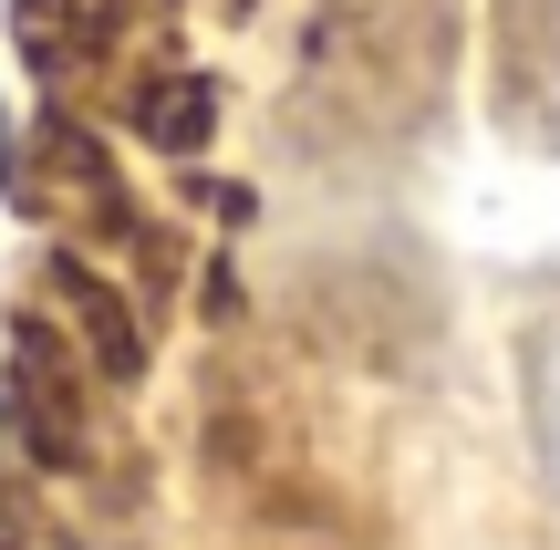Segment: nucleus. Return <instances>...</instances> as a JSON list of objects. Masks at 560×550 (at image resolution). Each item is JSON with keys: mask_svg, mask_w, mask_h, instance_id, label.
Here are the masks:
<instances>
[{"mask_svg": "<svg viewBox=\"0 0 560 550\" xmlns=\"http://www.w3.org/2000/svg\"><path fill=\"white\" fill-rule=\"evenodd\" d=\"M11 32H21V62L42 83H94L115 73V32H125V0H11Z\"/></svg>", "mask_w": 560, "mask_h": 550, "instance_id": "nucleus-4", "label": "nucleus"}, {"mask_svg": "<svg viewBox=\"0 0 560 550\" xmlns=\"http://www.w3.org/2000/svg\"><path fill=\"white\" fill-rule=\"evenodd\" d=\"M0 166H11V125H0Z\"/></svg>", "mask_w": 560, "mask_h": 550, "instance_id": "nucleus-6", "label": "nucleus"}, {"mask_svg": "<svg viewBox=\"0 0 560 550\" xmlns=\"http://www.w3.org/2000/svg\"><path fill=\"white\" fill-rule=\"evenodd\" d=\"M32 323L52 332V343L94 374V385H115V395L145 374V323H136V302L115 291V270H104L94 249H52V260H42Z\"/></svg>", "mask_w": 560, "mask_h": 550, "instance_id": "nucleus-2", "label": "nucleus"}, {"mask_svg": "<svg viewBox=\"0 0 560 550\" xmlns=\"http://www.w3.org/2000/svg\"><path fill=\"white\" fill-rule=\"evenodd\" d=\"M11 198H21V219L62 229V249H73V239H125V229H136V187H125L115 145H104L83 115H62V104L21 125Z\"/></svg>", "mask_w": 560, "mask_h": 550, "instance_id": "nucleus-1", "label": "nucleus"}, {"mask_svg": "<svg viewBox=\"0 0 560 550\" xmlns=\"http://www.w3.org/2000/svg\"><path fill=\"white\" fill-rule=\"evenodd\" d=\"M11 426L42 468H83L94 457V374L21 312L11 323Z\"/></svg>", "mask_w": 560, "mask_h": 550, "instance_id": "nucleus-3", "label": "nucleus"}, {"mask_svg": "<svg viewBox=\"0 0 560 550\" xmlns=\"http://www.w3.org/2000/svg\"><path fill=\"white\" fill-rule=\"evenodd\" d=\"M125 125H136L145 145H166V156H198L208 136H219V83H198V73H136L125 83Z\"/></svg>", "mask_w": 560, "mask_h": 550, "instance_id": "nucleus-5", "label": "nucleus"}]
</instances>
